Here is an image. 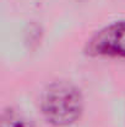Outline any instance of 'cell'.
I'll return each instance as SVG.
<instances>
[{"label":"cell","mask_w":125,"mask_h":127,"mask_svg":"<svg viewBox=\"0 0 125 127\" xmlns=\"http://www.w3.org/2000/svg\"><path fill=\"white\" fill-rule=\"evenodd\" d=\"M41 110L45 120L52 125H71L82 114L81 91L69 82H54L47 86L42 95Z\"/></svg>","instance_id":"6da1fadb"},{"label":"cell","mask_w":125,"mask_h":127,"mask_svg":"<svg viewBox=\"0 0 125 127\" xmlns=\"http://www.w3.org/2000/svg\"><path fill=\"white\" fill-rule=\"evenodd\" d=\"M87 53L125 58V20L115 21L94 33L87 43Z\"/></svg>","instance_id":"7a4b0ae2"},{"label":"cell","mask_w":125,"mask_h":127,"mask_svg":"<svg viewBox=\"0 0 125 127\" xmlns=\"http://www.w3.org/2000/svg\"><path fill=\"white\" fill-rule=\"evenodd\" d=\"M0 127H33V124L21 112L9 109L1 115Z\"/></svg>","instance_id":"3957f363"}]
</instances>
